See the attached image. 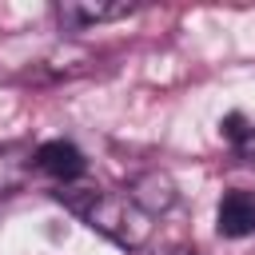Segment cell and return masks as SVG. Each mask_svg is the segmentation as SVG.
<instances>
[{
    "mask_svg": "<svg viewBox=\"0 0 255 255\" xmlns=\"http://www.w3.org/2000/svg\"><path fill=\"white\" fill-rule=\"evenodd\" d=\"M76 215H84V223L100 235H108L112 243L128 247V251H139L151 235V215L139 211L128 195H116V191H100V187H60L56 191Z\"/></svg>",
    "mask_w": 255,
    "mask_h": 255,
    "instance_id": "cell-1",
    "label": "cell"
},
{
    "mask_svg": "<svg viewBox=\"0 0 255 255\" xmlns=\"http://www.w3.org/2000/svg\"><path fill=\"white\" fill-rule=\"evenodd\" d=\"M124 195H128L139 211L163 215L167 207H175V179H171L167 171H159V167H147V171L131 175V183H128Z\"/></svg>",
    "mask_w": 255,
    "mask_h": 255,
    "instance_id": "cell-2",
    "label": "cell"
},
{
    "mask_svg": "<svg viewBox=\"0 0 255 255\" xmlns=\"http://www.w3.org/2000/svg\"><path fill=\"white\" fill-rule=\"evenodd\" d=\"M215 227H219V235H227V239H247V235H255V191H247V187L227 191V195L219 199V207H215Z\"/></svg>",
    "mask_w": 255,
    "mask_h": 255,
    "instance_id": "cell-3",
    "label": "cell"
},
{
    "mask_svg": "<svg viewBox=\"0 0 255 255\" xmlns=\"http://www.w3.org/2000/svg\"><path fill=\"white\" fill-rule=\"evenodd\" d=\"M36 167L44 171V175H52V179H60L64 187L72 183V179H80L84 175V151L76 147V143H68V139H48V143H40L36 147Z\"/></svg>",
    "mask_w": 255,
    "mask_h": 255,
    "instance_id": "cell-4",
    "label": "cell"
},
{
    "mask_svg": "<svg viewBox=\"0 0 255 255\" xmlns=\"http://www.w3.org/2000/svg\"><path fill=\"white\" fill-rule=\"evenodd\" d=\"M36 167V147L24 143V139H12V143H0V195H12L28 183Z\"/></svg>",
    "mask_w": 255,
    "mask_h": 255,
    "instance_id": "cell-5",
    "label": "cell"
},
{
    "mask_svg": "<svg viewBox=\"0 0 255 255\" xmlns=\"http://www.w3.org/2000/svg\"><path fill=\"white\" fill-rule=\"evenodd\" d=\"M131 4H104V0H64L56 4V16L64 28H88V24H104V20H116V16H128Z\"/></svg>",
    "mask_w": 255,
    "mask_h": 255,
    "instance_id": "cell-6",
    "label": "cell"
},
{
    "mask_svg": "<svg viewBox=\"0 0 255 255\" xmlns=\"http://www.w3.org/2000/svg\"><path fill=\"white\" fill-rule=\"evenodd\" d=\"M219 135H223L227 143L243 147V139L251 135V124H247V116H243V112H227V116L219 120Z\"/></svg>",
    "mask_w": 255,
    "mask_h": 255,
    "instance_id": "cell-7",
    "label": "cell"
},
{
    "mask_svg": "<svg viewBox=\"0 0 255 255\" xmlns=\"http://www.w3.org/2000/svg\"><path fill=\"white\" fill-rule=\"evenodd\" d=\"M239 155H243L247 163H255V128H251V135L243 139V147H239Z\"/></svg>",
    "mask_w": 255,
    "mask_h": 255,
    "instance_id": "cell-8",
    "label": "cell"
},
{
    "mask_svg": "<svg viewBox=\"0 0 255 255\" xmlns=\"http://www.w3.org/2000/svg\"><path fill=\"white\" fill-rule=\"evenodd\" d=\"M155 255H199L195 247H183V243H175V247H163V251H155Z\"/></svg>",
    "mask_w": 255,
    "mask_h": 255,
    "instance_id": "cell-9",
    "label": "cell"
}]
</instances>
